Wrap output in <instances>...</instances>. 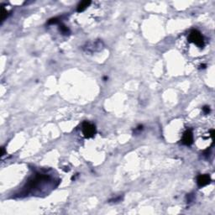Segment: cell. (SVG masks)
Wrapping results in <instances>:
<instances>
[{
	"label": "cell",
	"instance_id": "6da1fadb",
	"mask_svg": "<svg viewBox=\"0 0 215 215\" xmlns=\"http://www.w3.org/2000/svg\"><path fill=\"white\" fill-rule=\"evenodd\" d=\"M188 39H189V41L192 42V43H194L198 47H203L204 46V40H203V37H202V35L199 31L196 30H192L190 32V34H189Z\"/></svg>",
	"mask_w": 215,
	"mask_h": 215
},
{
	"label": "cell",
	"instance_id": "7a4b0ae2",
	"mask_svg": "<svg viewBox=\"0 0 215 215\" xmlns=\"http://www.w3.org/2000/svg\"><path fill=\"white\" fill-rule=\"evenodd\" d=\"M82 130L83 135L86 138H91L96 133V128L92 124L89 123V122H83L82 125Z\"/></svg>",
	"mask_w": 215,
	"mask_h": 215
},
{
	"label": "cell",
	"instance_id": "3957f363",
	"mask_svg": "<svg viewBox=\"0 0 215 215\" xmlns=\"http://www.w3.org/2000/svg\"><path fill=\"white\" fill-rule=\"evenodd\" d=\"M181 141H182V144H184L185 145H191L193 142V134H192V130H188L183 134Z\"/></svg>",
	"mask_w": 215,
	"mask_h": 215
},
{
	"label": "cell",
	"instance_id": "277c9868",
	"mask_svg": "<svg viewBox=\"0 0 215 215\" xmlns=\"http://www.w3.org/2000/svg\"><path fill=\"white\" fill-rule=\"evenodd\" d=\"M210 181H211V179L208 175H200V176H198V179H197V182H198L199 188L208 185L210 182Z\"/></svg>",
	"mask_w": 215,
	"mask_h": 215
},
{
	"label": "cell",
	"instance_id": "5b68a950",
	"mask_svg": "<svg viewBox=\"0 0 215 215\" xmlns=\"http://www.w3.org/2000/svg\"><path fill=\"white\" fill-rule=\"evenodd\" d=\"M91 4V1H82L77 6V11L78 12H82L83 10H85L87 7H88Z\"/></svg>",
	"mask_w": 215,
	"mask_h": 215
},
{
	"label": "cell",
	"instance_id": "8992f818",
	"mask_svg": "<svg viewBox=\"0 0 215 215\" xmlns=\"http://www.w3.org/2000/svg\"><path fill=\"white\" fill-rule=\"evenodd\" d=\"M59 30H60V31L62 32V34H68L69 33H70V30H69L68 28L66 27V26H64V25H61L60 28H59Z\"/></svg>",
	"mask_w": 215,
	"mask_h": 215
},
{
	"label": "cell",
	"instance_id": "52a82bcc",
	"mask_svg": "<svg viewBox=\"0 0 215 215\" xmlns=\"http://www.w3.org/2000/svg\"><path fill=\"white\" fill-rule=\"evenodd\" d=\"M8 17V11L3 8L2 9V21H4V20Z\"/></svg>",
	"mask_w": 215,
	"mask_h": 215
},
{
	"label": "cell",
	"instance_id": "ba28073f",
	"mask_svg": "<svg viewBox=\"0 0 215 215\" xmlns=\"http://www.w3.org/2000/svg\"><path fill=\"white\" fill-rule=\"evenodd\" d=\"M202 110H203V112H204L205 113H208L209 112H210V109H209V107H208V106H205V107H203Z\"/></svg>",
	"mask_w": 215,
	"mask_h": 215
}]
</instances>
